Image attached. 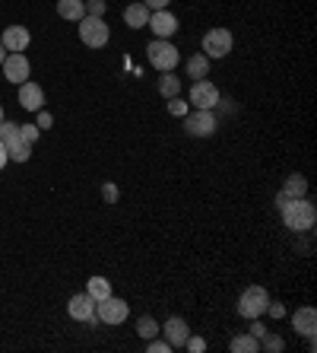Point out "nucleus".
<instances>
[{"label":"nucleus","instance_id":"f257e3e1","mask_svg":"<svg viewBox=\"0 0 317 353\" xmlns=\"http://www.w3.org/2000/svg\"><path fill=\"white\" fill-rule=\"evenodd\" d=\"M276 204H279V210H283V223L292 232L314 230L317 210H314V204H311L308 197H283V194H276Z\"/></svg>","mask_w":317,"mask_h":353},{"label":"nucleus","instance_id":"f03ea898","mask_svg":"<svg viewBox=\"0 0 317 353\" xmlns=\"http://www.w3.org/2000/svg\"><path fill=\"white\" fill-rule=\"evenodd\" d=\"M146 58H149V64H153L159 74H168V70L178 67L181 54H178V48H175L168 39H155L153 45L146 48Z\"/></svg>","mask_w":317,"mask_h":353},{"label":"nucleus","instance_id":"7ed1b4c3","mask_svg":"<svg viewBox=\"0 0 317 353\" xmlns=\"http://www.w3.org/2000/svg\"><path fill=\"white\" fill-rule=\"evenodd\" d=\"M80 39L86 48H105L108 39H111L105 17H83L80 19Z\"/></svg>","mask_w":317,"mask_h":353},{"label":"nucleus","instance_id":"20e7f679","mask_svg":"<svg viewBox=\"0 0 317 353\" xmlns=\"http://www.w3.org/2000/svg\"><path fill=\"white\" fill-rule=\"evenodd\" d=\"M267 303L270 296L263 287H248L241 293V299H238V315L241 319H261L263 312H267Z\"/></svg>","mask_w":317,"mask_h":353},{"label":"nucleus","instance_id":"39448f33","mask_svg":"<svg viewBox=\"0 0 317 353\" xmlns=\"http://www.w3.org/2000/svg\"><path fill=\"white\" fill-rule=\"evenodd\" d=\"M184 131L190 137H212L216 134V115L212 108H194L190 115H184Z\"/></svg>","mask_w":317,"mask_h":353},{"label":"nucleus","instance_id":"423d86ee","mask_svg":"<svg viewBox=\"0 0 317 353\" xmlns=\"http://www.w3.org/2000/svg\"><path fill=\"white\" fill-rule=\"evenodd\" d=\"M127 315H131V305L118 299V296H105V299L96 303V319L105 321V325H121Z\"/></svg>","mask_w":317,"mask_h":353},{"label":"nucleus","instance_id":"0eeeda50","mask_svg":"<svg viewBox=\"0 0 317 353\" xmlns=\"http://www.w3.org/2000/svg\"><path fill=\"white\" fill-rule=\"evenodd\" d=\"M232 45H235V39H232L228 29H210V32L204 35V54L206 58H226L228 51H232Z\"/></svg>","mask_w":317,"mask_h":353},{"label":"nucleus","instance_id":"6e6552de","mask_svg":"<svg viewBox=\"0 0 317 353\" xmlns=\"http://www.w3.org/2000/svg\"><path fill=\"white\" fill-rule=\"evenodd\" d=\"M219 105V90L210 80H194L190 86V108H216Z\"/></svg>","mask_w":317,"mask_h":353},{"label":"nucleus","instance_id":"1a4fd4ad","mask_svg":"<svg viewBox=\"0 0 317 353\" xmlns=\"http://www.w3.org/2000/svg\"><path fill=\"white\" fill-rule=\"evenodd\" d=\"M67 312H70V319H76V321H89V325H96V299H92L89 293L70 296Z\"/></svg>","mask_w":317,"mask_h":353},{"label":"nucleus","instance_id":"9d476101","mask_svg":"<svg viewBox=\"0 0 317 353\" xmlns=\"http://www.w3.org/2000/svg\"><path fill=\"white\" fill-rule=\"evenodd\" d=\"M0 67H3V77H7L10 83H17V86L29 80V61H25L23 51H10L7 61H3Z\"/></svg>","mask_w":317,"mask_h":353},{"label":"nucleus","instance_id":"9b49d317","mask_svg":"<svg viewBox=\"0 0 317 353\" xmlns=\"http://www.w3.org/2000/svg\"><path fill=\"white\" fill-rule=\"evenodd\" d=\"M146 26L159 39H171V35L178 32V19H175V13H168V10H153Z\"/></svg>","mask_w":317,"mask_h":353},{"label":"nucleus","instance_id":"f8f14e48","mask_svg":"<svg viewBox=\"0 0 317 353\" xmlns=\"http://www.w3.org/2000/svg\"><path fill=\"white\" fill-rule=\"evenodd\" d=\"M159 334H165V341H168L171 350H175V347H184V341L190 337V328H187V321H184V319L171 315V319L165 321L162 328H159Z\"/></svg>","mask_w":317,"mask_h":353},{"label":"nucleus","instance_id":"ddd939ff","mask_svg":"<svg viewBox=\"0 0 317 353\" xmlns=\"http://www.w3.org/2000/svg\"><path fill=\"white\" fill-rule=\"evenodd\" d=\"M19 105H23L25 112H41V105H45V90L32 80L19 83Z\"/></svg>","mask_w":317,"mask_h":353},{"label":"nucleus","instance_id":"4468645a","mask_svg":"<svg viewBox=\"0 0 317 353\" xmlns=\"http://www.w3.org/2000/svg\"><path fill=\"white\" fill-rule=\"evenodd\" d=\"M0 41H3V48H7V51H25V48H29V41H32V35H29V29H25V26H7Z\"/></svg>","mask_w":317,"mask_h":353},{"label":"nucleus","instance_id":"2eb2a0df","mask_svg":"<svg viewBox=\"0 0 317 353\" xmlns=\"http://www.w3.org/2000/svg\"><path fill=\"white\" fill-rule=\"evenodd\" d=\"M292 325H295V331H298V334L314 337V331H317V309H314V305L298 309V312L292 315Z\"/></svg>","mask_w":317,"mask_h":353},{"label":"nucleus","instance_id":"dca6fc26","mask_svg":"<svg viewBox=\"0 0 317 353\" xmlns=\"http://www.w3.org/2000/svg\"><path fill=\"white\" fill-rule=\"evenodd\" d=\"M3 147H7V159H13V163H29V159H32V143L23 140V134L13 137V140H7Z\"/></svg>","mask_w":317,"mask_h":353},{"label":"nucleus","instance_id":"f3484780","mask_svg":"<svg viewBox=\"0 0 317 353\" xmlns=\"http://www.w3.org/2000/svg\"><path fill=\"white\" fill-rule=\"evenodd\" d=\"M57 17L70 19V23H80L86 17V0H57Z\"/></svg>","mask_w":317,"mask_h":353},{"label":"nucleus","instance_id":"a211bd4d","mask_svg":"<svg viewBox=\"0 0 317 353\" xmlns=\"http://www.w3.org/2000/svg\"><path fill=\"white\" fill-rule=\"evenodd\" d=\"M124 23L131 26V29H143V26L149 23V10H146V3L140 0V3H131V7L124 10Z\"/></svg>","mask_w":317,"mask_h":353},{"label":"nucleus","instance_id":"6ab92c4d","mask_svg":"<svg viewBox=\"0 0 317 353\" xmlns=\"http://www.w3.org/2000/svg\"><path fill=\"white\" fill-rule=\"evenodd\" d=\"M279 194L283 197H305L308 194V181H305V175H289Z\"/></svg>","mask_w":317,"mask_h":353},{"label":"nucleus","instance_id":"aec40b11","mask_svg":"<svg viewBox=\"0 0 317 353\" xmlns=\"http://www.w3.org/2000/svg\"><path fill=\"white\" fill-rule=\"evenodd\" d=\"M232 353H257L261 350V341L254 334H238V337H232Z\"/></svg>","mask_w":317,"mask_h":353},{"label":"nucleus","instance_id":"412c9836","mask_svg":"<svg viewBox=\"0 0 317 353\" xmlns=\"http://www.w3.org/2000/svg\"><path fill=\"white\" fill-rule=\"evenodd\" d=\"M187 74L194 77V80H204L210 74V58L206 54H194V58L187 61Z\"/></svg>","mask_w":317,"mask_h":353},{"label":"nucleus","instance_id":"4be33fe9","mask_svg":"<svg viewBox=\"0 0 317 353\" xmlns=\"http://www.w3.org/2000/svg\"><path fill=\"white\" fill-rule=\"evenodd\" d=\"M86 293L92 296V299H105V296H111V280H105V277H92L89 280V287H86Z\"/></svg>","mask_w":317,"mask_h":353},{"label":"nucleus","instance_id":"5701e85b","mask_svg":"<svg viewBox=\"0 0 317 353\" xmlns=\"http://www.w3.org/2000/svg\"><path fill=\"white\" fill-rule=\"evenodd\" d=\"M159 92H162L165 99H175L181 92V80L171 74V70H168V74H162V80H159Z\"/></svg>","mask_w":317,"mask_h":353},{"label":"nucleus","instance_id":"b1692460","mask_svg":"<svg viewBox=\"0 0 317 353\" xmlns=\"http://www.w3.org/2000/svg\"><path fill=\"white\" fill-rule=\"evenodd\" d=\"M137 334L143 337V341H153V337H159V321L149 319V315H143V319L137 321Z\"/></svg>","mask_w":317,"mask_h":353},{"label":"nucleus","instance_id":"393cba45","mask_svg":"<svg viewBox=\"0 0 317 353\" xmlns=\"http://www.w3.org/2000/svg\"><path fill=\"white\" fill-rule=\"evenodd\" d=\"M261 350H270V353H283L285 350V341L279 334H263L261 337Z\"/></svg>","mask_w":317,"mask_h":353},{"label":"nucleus","instance_id":"a878e982","mask_svg":"<svg viewBox=\"0 0 317 353\" xmlns=\"http://www.w3.org/2000/svg\"><path fill=\"white\" fill-rule=\"evenodd\" d=\"M19 137V124L13 121H0V143H7V140Z\"/></svg>","mask_w":317,"mask_h":353},{"label":"nucleus","instance_id":"bb28decb","mask_svg":"<svg viewBox=\"0 0 317 353\" xmlns=\"http://www.w3.org/2000/svg\"><path fill=\"white\" fill-rule=\"evenodd\" d=\"M86 17H105V0H86Z\"/></svg>","mask_w":317,"mask_h":353},{"label":"nucleus","instance_id":"cd10ccee","mask_svg":"<svg viewBox=\"0 0 317 353\" xmlns=\"http://www.w3.org/2000/svg\"><path fill=\"white\" fill-rule=\"evenodd\" d=\"M19 134H23V140H29V143H35L39 140V124H19Z\"/></svg>","mask_w":317,"mask_h":353},{"label":"nucleus","instance_id":"c85d7f7f","mask_svg":"<svg viewBox=\"0 0 317 353\" xmlns=\"http://www.w3.org/2000/svg\"><path fill=\"white\" fill-rule=\"evenodd\" d=\"M184 347H187L190 353H204V350H206V341H204V337H187Z\"/></svg>","mask_w":317,"mask_h":353},{"label":"nucleus","instance_id":"c756f323","mask_svg":"<svg viewBox=\"0 0 317 353\" xmlns=\"http://www.w3.org/2000/svg\"><path fill=\"white\" fill-rule=\"evenodd\" d=\"M149 350H153V353H168L171 344H168V341H155V337H153V341H149Z\"/></svg>","mask_w":317,"mask_h":353},{"label":"nucleus","instance_id":"7c9ffc66","mask_svg":"<svg viewBox=\"0 0 317 353\" xmlns=\"http://www.w3.org/2000/svg\"><path fill=\"white\" fill-rule=\"evenodd\" d=\"M168 112H175V115H187V105L178 102V96H175V99H168Z\"/></svg>","mask_w":317,"mask_h":353},{"label":"nucleus","instance_id":"2f4dec72","mask_svg":"<svg viewBox=\"0 0 317 353\" xmlns=\"http://www.w3.org/2000/svg\"><path fill=\"white\" fill-rule=\"evenodd\" d=\"M35 124H39V131H48L51 124H54V118H51L48 112H39V121H35Z\"/></svg>","mask_w":317,"mask_h":353},{"label":"nucleus","instance_id":"473e14b6","mask_svg":"<svg viewBox=\"0 0 317 353\" xmlns=\"http://www.w3.org/2000/svg\"><path fill=\"white\" fill-rule=\"evenodd\" d=\"M102 194H105L108 204H114V201H118V185H111V181H108L105 188H102Z\"/></svg>","mask_w":317,"mask_h":353},{"label":"nucleus","instance_id":"72a5a7b5","mask_svg":"<svg viewBox=\"0 0 317 353\" xmlns=\"http://www.w3.org/2000/svg\"><path fill=\"white\" fill-rule=\"evenodd\" d=\"M143 3H146L149 13H153V10H165V7H168V0H143Z\"/></svg>","mask_w":317,"mask_h":353},{"label":"nucleus","instance_id":"f704fd0d","mask_svg":"<svg viewBox=\"0 0 317 353\" xmlns=\"http://www.w3.org/2000/svg\"><path fill=\"white\" fill-rule=\"evenodd\" d=\"M267 312H273V319H283L285 315V309L279 303H267Z\"/></svg>","mask_w":317,"mask_h":353},{"label":"nucleus","instance_id":"c9c22d12","mask_svg":"<svg viewBox=\"0 0 317 353\" xmlns=\"http://www.w3.org/2000/svg\"><path fill=\"white\" fill-rule=\"evenodd\" d=\"M251 321H254V325H251V334L257 337V341H261V337L267 334V328H263V325H261V321H257V319H251Z\"/></svg>","mask_w":317,"mask_h":353},{"label":"nucleus","instance_id":"e433bc0d","mask_svg":"<svg viewBox=\"0 0 317 353\" xmlns=\"http://www.w3.org/2000/svg\"><path fill=\"white\" fill-rule=\"evenodd\" d=\"M3 165H7V147L0 143V169H3Z\"/></svg>","mask_w":317,"mask_h":353},{"label":"nucleus","instance_id":"4c0bfd02","mask_svg":"<svg viewBox=\"0 0 317 353\" xmlns=\"http://www.w3.org/2000/svg\"><path fill=\"white\" fill-rule=\"evenodd\" d=\"M7 54H10V51L3 48V41H0V64H3V61H7Z\"/></svg>","mask_w":317,"mask_h":353},{"label":"nucleus","instance_id":"58836bf2","mask_svg":"<svg viewBox=\"0 0 317 353\" xmlns=\"http://www.w3.org/2000/svg\"><path fill=\"white\" fill-rule=\"evenodd\" d=\"M0 121H7V118H3V105H0Z\"/></svg>","mask_w":317,"mask_h":353}]
</instances>
